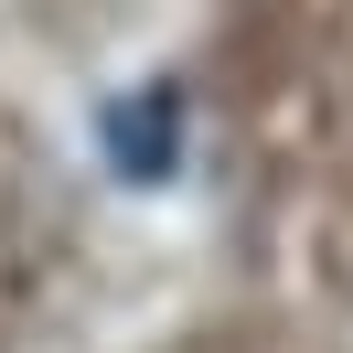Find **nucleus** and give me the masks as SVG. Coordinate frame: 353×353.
Masks as SVG:
<instances>
[{"label": "nucleus", "instance_id": "1", "mask_svg": "<svg viewBox=\"0 0 353 353\" xmlns=\"http://www.w3.org/2000/svg\"><path fill=\"white\" fill-rule=\"evenodd\" d=\"M172 150H182V97H172V86L118 97V108H108V161H118V172L161 182V172H172Z\"/></svg>", "mask_w": 353, "mask_h": 353}]
</instances>
